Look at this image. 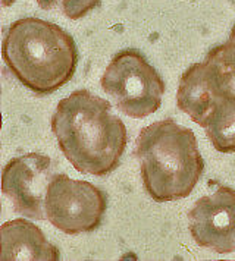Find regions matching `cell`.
<instances>
[{"instance_id":"6da1fadb","label":"cell","mask_w":235,"mask_h":261,"mask_svg":"<svg viewBox=\"0 0 235 261\" xmlns=\"http://www.w3.org/2000/svg\"><path fill=\"white\" fill-rule=\"evenodd\" d=\"M52 130L74 169L93 176L118 169L128 141L127 126L110 103L88 90H77L59 101Z\"/></svg>"},{"instance_id":"7a4b0ae2","label":"cell","mask_w":235,"mask_h":261,"mask_svg":"<svg viewBox=\"0 0 235 261\" xmlns=\"http://www.w3.org/2000/svg\"><path fill=\"white\" fill-rule=\"evenodd\" d=\"M2 53L12 75L38 95L66 85L78 66V48L69 33L31 16L6 28Z\"/></svg>"},{"instance_id":"3957f363","label":"cell","mask_w":235,"mask_h":261,"mask_svg":"<svg viewBox=\"0 0 235 261\" xmlns=\"http://www.w3.org/2000/svg\"><path fill=\"white\" fill-rule=\"evenodd\" d=\"M134 153L140 163L144 188L156 202L187 198L204 170L194 132L174 119L144 126L137 137Z\"/></svg>"},{"instance_id":"277c9868","label":"cell","mask_w":235,"mask_h":261,"mask_svg":"<svg viewBox=\"0 0 235 261\" xmlns=\"http://www.w3.org/2000/svg\"><path fill=\"white\" fill-rule=\"evenodd\" d=\"M102 90L129 118L143 119L162 106L166 85L146 56L127 48L109 62L100 80Z\"/></svg>"},{"instance_id":"5b68a950","label":"cell","mask_w":235,"mask_h":261,"mask_svg":"<svg viewBox=\"0 0 235 261\" xmlns=\"http://www.w3.org/2000/svg\"><path fill=\"white\" fill-rule=\"evenodd\" d=\"M107 208L103 191L87 180H75L56 173L47 188L46 219L66 235H80L102 225Z\"/></svg>"},{"instance_id":"8992f818","label":"cell","mask_w":235,"mask_h":261,"mask_svg":"<svg viewBox=\"0 0 235 261\" xmlns=\"http://www.w3.org/2000/svg\"><path fill=\"white\" fill-rule=\"evenodd\" d=\"M56 176L52 159L27 153L8 162L2 173V191L16 213L28 219H46L44 201L50 180Z\"/></svg>"},{"instance_id":"52a82bcc","label":"cell","mask_w":235,"mask_h":261,"mask_svg":"<svg viewBox=\"0 0 235 261\" xmlns=\"http://www.w3.org/2000/svg\"><path fill=\"white\" fill-rule=\"evenodd\" d=\"M191 237L201 248L235 252V190L219 187L196 201L188 213Z\"/></svg>"},{"instance_id":"ba28073f","label":"cell","mask_w":235,"mask_h":261,"mask_svg":"<svg viewBox=\"0 0 235 261\" xmlns=\"http://www.w3.org/2000/svg\"><path fill=\"white\" fill-rule=\"evenodd\" d=\"M235 88L219 62L207 53L201 63H194L182 73L176 93V105L193 122L204 126L216 105Z\"/></svg>"},{"instance_id":"9c48e42d","label":"cell","mask_w":235,"mask_h":261,"mask_svg":"<svg viewBox=\"0 0 235 261\" xmlns=\"http://www.w3.org/2000/svg\"><path fill=\"white\" fill-rule=\"evenodd\" d=\"M0 260L58 261L60 252L38 226L25 219H15L0 227Z\"/></svg>"},{"instance_id":"30bf717a","label":"cell","mask_w":235,"mask_h":261,"mask_svg":"<svg viewBox=\"0 0 235 261\" xmlns=\"http://www.w3.org/2000/svg\"><path fill=\"white\" fill-rule=\"evenodd\" d=\"M203 128L215 150L223 154H234L235 95H228L216 105Z\"/></svg>"},{"instance_id":"8fae6325","label":"cell","mask_w":235,"mask_h":261,"mask_svg":"<svg viewBox=\"0 0 235 261\" xmlns=\"http://www.w3.org/2000/svg\"><path fill=\"white\" fill-rule=\"evenodd\" d=\"M44 11H56L69 19H81L100 5V0H35Z\"/></svg>"},{"instance_id":"7c38bea8","label":"cell","mask_w":235,"mask_h":261,"mask_svg":"<svg viewBox=\"0 0 235 261\" xmlns=\"http://www.w3.org/2000/svg\"><path fill=\"white\" fill-rule=\"evenodd\" d=\"M209 55L221 63V66L228 73L235 87V24L229 33L226 43L212 48Z\"/></svg>"},{"instance_id":"4fadbf2b","label":"cell","mask_w":235,"mask_h":261,"mask_svg":"<svg viewBox=\"0 0 235 261\" xmlns=\"http://www.w3.org/2000/svg\"><path fill=\"white\" fill-rule=\"evenodd\" d=\"M3 6H11L12 3H15V0H2Z\"/></svg>"}]
</instances>
